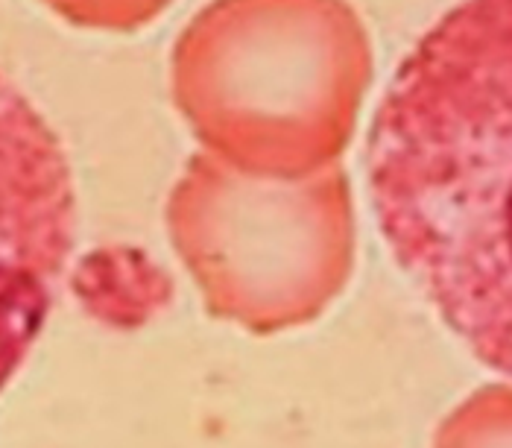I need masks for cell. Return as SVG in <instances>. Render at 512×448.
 Listing matches in <instances>:
<instances>
[{"instance_id": "cell-1", "label": "cell", "mask_w": 512, "mask_h": 448, "mask_svg": "<svg viewBox=\"0 0 512 448\" xmlns=\"http://www.w3.org/2000/svg\"><path fill=\"white\" fill-rule=\"evenodd\" d=\"M398 270L512 381V0H460L398 62L366 141Z\"/></svg>"}, {"instance_id": "cell-2", "label": "cell", "mask_w": 512, "mask_h": 448, "mask_svg": "<svg viewBox=\"0 0 512 448\" xmlns=\"http://www.w3.org/2000/svg\"><path fill=\"white\" fill-rule=\"evenodd\" d=\"M372 82L346 0H211L170 53V97L205 153L261 179L340 162Z\"/></svg>"}, {"instance_id": "cell-3", "label": "cell", "mask_w": 512, "mask_h": 448, "mask_svg": "<svg viewBox=\"0 0 512 448\" xmlns=\"http://www.w3.org/2000/svg\"><path fill=\"white\" fill-rule=\"evenodd\" d=\"M167 229L211 311L255 331L316 317L355 261V203L340 164L287 182L194 153L167 197Z\"/></svg>"}, {"instance_id": "cell-4", "label": "cell", "mask_w": 512, "mask_h": 448, "mask_svg": "<svg viewBox=\"0 0 512 448\" xmlns=\"http://www.w3.org/2000/svg\"><path fill=\"white\" fill-rule=\"evenodd\" d=\"M77 244L68 153L0 71V393L33 352Z\"/></svg>"}, {"instance_id": "cell-5", "label": "cell", "mask_w": 512, "mask_h": 448, "mask_svg": "<svg viewBox=\"0 0 512 448\" xmlns=\"http://www.w3.org/2000/svg\"><path fill=\"white\" fill-rule=\"evenodd\" d=\"M434 448H512V384L480 387L436 431Z\"/></svg>"}, {"instance_id": "cell-6", "label": "cell", "mask_w": 512, "mask_h": 448, "mask_svg": "<svg viewBox=\"0 0 512 448\" xmlns=\"http://www.w3.org/2000/svg\"><path fill=\"white\" fill-rule=\"evenodd\" d=\"M44 3L79 27L135 33L153 24L173 0H44Z\"/></svg>"}]
</instances>
